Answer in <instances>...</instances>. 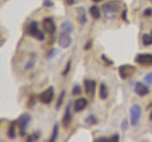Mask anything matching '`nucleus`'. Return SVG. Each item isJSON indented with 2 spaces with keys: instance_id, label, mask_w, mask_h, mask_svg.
<instances>
[{
  "instance_id": "1",
  "label": "nucleus",
  "mask_w": 152,
  "mask_h": 142,
  "mask_svg": "<svg viewBox=\"0 0 152 142\" xmlns=\"http://www.w3.org/2000/svg\"><path fill=\"white\" fill-rule=\"evenodd\" d=\"M104 15L108 20L115 19L121 9V2L120 1H109L103 5L102 7Z\"/></svg>"
},
{
  "instance_id": "2",
  "label": "nucleus",
  "mask_w": 152,
  "mask_h": 142,
  "mask_svg": "<svg viewBox=\"0 0 152 142\" xmlns=\"http://www.w3.org/2000/svg\"><path fill=\"white\" fill-rule=\"evenodd\" d=\"M27 33L30 36L37 39L38 41H43V40L45 39L44 33H43L39 30V28H38V22L35 21V20L31 21L28 25V27H27Z\"/></svg>"
},
{
  "instance_id": "3",
  "label": "nucleus",
  "mask_w": 152,
  "mask_h": 142,
  "mask_svg": "<svg viewBox=\"0 0 152 142\" xmlns=\"http://www.w3.org/2000/svg\"><path fill=\"white\" fill-rule=\"evenodd\" d=\"M135 71H136V67L131 64H123L119 66L118 68L119 76H120V78L122 80H126L128 78H130L135 73Z\"/></svg>"
},
{
  "instance_id": "4",
  "label": "nucleus",
  "mask_w": 152,
  "mask_h": 142,
  "mask_svg": "<svg viewBox=\"0 0 152 142\" xmlns=\"http://www.w3.org/2000/svg\"><path fill=\"white\" fill-rule=\"evenodd\" d=\"M31 117L28 114H23L19 118L16 120L17 121V124L19 127V131H20V135L21 136H25L27 134V128L28 125V122L31 121Z\"/></svg>"
},
{
  "instance_id": "5",
  "label": "nucleus",
  "mask_w": 152,
  "mask_h": 142,
  "mask_svg": "<svg viewBox=\"0 0 152 142\" xmlns=\"http://www.w3.org/2000/svg\"><path fill=\"white\" fill-rule=\"evenodd\" d=\"M130 124L132 126H136L139 122L141 116H142V108L139 104H134L132 105L130 110Z\"/></svg>"
},
{
  "instance_id": "6",
  "label": "nucleus",
  "mask_w": 152,
  "mask_h": 142,
  "mask_svg": "<svg viewBox=\"0 0 152 142\" xmlns=\"http://www.w3.org/2000/svg\"><path fill=\"white\" fill-rule=\"evenodd\" d=\"M53 98H54V89L52 86H50L38 96L40 102H42L43 104H50L52 101Z\"/></svg>"
},
{
  "instance_id": "7",
  "label": "nucleus",
  "mask_w": 152,
  "mask_h": 142,
  "mask_svg": "<svg viewBox=\"0 0 152 142\" xmlns=\"http://www.w3.org/2000/svg\"><path fill=\"white\" fill-rule=\"evenodd\" d=\"M43 28L48 34H54L56 31V25L51 17H46L43 19Z\"/></svg>"
},
{
  "instance_id": "8",
  "label": "nucleus",
  "mask_w": 152,
  "mask_h": 142,
  "mask_svg": "<svg viewBox=\"0 0 152 142\" xmlns=\"http://www.w3.org/2000/svg\"><path fill=\"white\" fill-rule=\"evenodd\" d=\"M135 63L142 65H152V54L141 53L135 57Z\"/></svg>"
},
{
  "instance_id": "9",
  "label": "nucleus",
  "mask_w": 152,
  "mask_h": 142,
  "mask_svg": "<svg viewBox=\"0 0 152 142\" xmlns=\"http://www.w3.org/2000/svg\"><path fill=\"white\" fill-rule=\"evenodd\" d=\"M71 42H72V39H71V37L69 36V33L64 32V31L61 32L59 39H58V44L62 49H68L71 45Z\"/></svg>"
},
{
  "instance_id": "10",
  "label": "nucleus",
  "mask_w": 152,
  "mask_h": 142,
  "mask_svg": "<svg viewBox=\"0 0 152 142\" xmlns=\"http://www.w3.org/2000/svg\"><path fill=\"white\" fill-rule=\"evenodd\" d=\"M84 86H85V92L88 96L93 97L95 94V89H96V83L92 80H84Z\"/></svg>"
},
{
  "instance_id": "11",
  "label": "nucleus",
  "mask_w": 152,
  "mask_h": 142,
  "mask_svg": "<svg viewBox=\"0 0 152 142\" xmlns=\"http://www.w3.org/2000/svg\"><path fill=\"white\" fill-rule=\"evenodd\" d=\"M134 92L139 97H145L146 95L149 94V88H148V86H146L145 83L139 82V83H136V84H135Z\"/></svg>"
},
{
  "instance_id": "12",
  "label": "nucleus",
  "mask_w": 152,
  "mask_h": 142,
  "mask_svg": "<svg viewBox=\"0 0 152 142\" xmlns=\"http://www.w3.org/2000/svg\"><path fill=\"white\" fill-rule=\"evenodd\" d=\"M71 104H72V102L69 101L66 106V110H65L64 117H63V126L65 128H68L69 125L70 124V121H71V113H70Z\"/></svg>"
},
{
  "instance_id": "13",
  "label": "nucleus",
  "mask_w": 152,
  "mask_h": 142,
  "mask_svg": "<svg viewBox=\"0 0 152 142\" xmlns=\"http://www.w3.org/2000/svg\"><path fill=\"white\" fill-rule=\"evenodd\" d=\"M88 105V101L85 98H79L74 102V111L76 113L82 112Z\"/></svg>"
},
{
  "instance_id": "14",
  "label": "nucleus",
  "mask_w": 152,
  "mask_h": 142,
  "mask_svg": "<svg viewBox=\"0 0 152 142\" xmlns=\"http://www.w3.org/2000/svg\"><path fill=\"white\" fill-rule=\"evenodd\" d=\"M76 12H77V19L81 25H85L87 23L88 19H87V14H86V9L84 7H78L76 9Z\"/></svg>"
},
{
  "instance_id": "15",
  "label": "nucleus",
  "mask_w": 152,
  "mask_h": 142,
  "mask_svg": "<svg viewBox=\"0 0 152 142\" xmlns=\"http://www.w3.org/2000/svg\"><path fill=\"white\" fill-rule=\"evenodd\" d=\"M61 28H62V30H63L64 32H66V33H69H69H71L73 31L74 25L70 20H66V21H64L63 23H62Z\"/></svg>"
},
{
  "instance_id": "16",
  "label": "nucleus",
  "mask_w": 152,
  "mask_h": 142,
  "mask_svg": "<svg viewBox=\"0 0 152 142\" xmlns=\"http://www.w3.org/2000/svg\"><path fill=\"white\" fill-rule=\"evenodd\" d=\"M99 96L101 99H106L108 97V89H107V86L104 83H102L101 85H100Z\"/></svg>"
},
{
  "instance_id": "17",
  "label": "nucleus",
  "mask_w": 152,
  "mask_h": 142,
  "mask_svg": "<svg viewBox=\"0 0 152 142\" xmlns=\"http://www.w3.org/2000/svg\"><path fill=\"white\" fill-rule=\"evenodd\" d=\"M17 124V121L14 120L11 123V125L9 127V130H8V136L10 137L11 139H13L15 137L16 134H15V126Z\"/></svg>"
},
{
  "instance_id": "18",
  "label": "nucleus",
  "mask_w": 152,
  "mask_h": 142,
  "mask_svg": "<svg viewBox=\"0 0 152 142\" xmlns=\"http://www.w3.org/2000/svg\"><path fill=\"white\" fill-rule=\"evenodd\" d=\"M89 13L90 15L92 16L94 19H99L101 16V12H100V9L97 6H91L89 8Z\"/></svg>"
},
{
  "instance_id": "19",
  "label": "nucleus",
  "mask_w": 152,
  "mask_h": 142,
  "mask_svg": "<svg viewBox=\"0 0 152 142\" xmlns=\"http://www.w3.org/2000/svg\"><path fill=\"white\" fill-rule=\"evenodd\" d=\"M58 134H59V125H58V123H55V125L53 126V129H52V134H51L50 141L54 142L57 139V137H58Z\"/></svg>"
},
{
  "instance_id": "20",
  "label": "nucleus",
  "mask_w": 152,
  "mask_h": 142,
  "mask_svg": "<svg viewBox=\"0 0 152 142\" xmlns=\"http://www.w3.org/2000/svg\"><path fill=\"white\" fill-rule=\"evenodd\" d=\"M142 45H144V46L152 45V35L144 34L142 37Z\"/></svg>"
},
{
  "instance_id": "21",
  "label": "nucleus",
  "mask_w": 152,
  "mask_h": 142,
  "mask_svg": "<svg viewBox=\"0 0 152 142\" xmlns=\"http://www.w3.org/2000/svg\"><path fill=\"white\" fill-rule=\"evenodd\" d=\"M86 122L89 125H96L98 123V120L95 116L91 115V116H88L87 118H86Z\"/></svg>"
},
{
  "instance_id": "22",
  "label": "nucleus",
  "mask_w": 152,
  "mask_h": 142,
  "mask_svg": "<svg viewBox=\"0 0 152 142\" xmlns=\"http://www.w3.org/2000/svg\"><path fill=\"white\" fill-rule=\"evenodd\" d=\"M65 94H66L65 90H63V91L61 92L59 98H58V101H57V103H56V109H60V107H61V105H62V103H63V101H64Z\"/></svg>"
},
{
  "instance_id": "23",
  "label": "nucleus",
  "mask_w": 152,
  "mask_h": 142,
  "mask_svg": "<svg viewBox=\"0 0 152 142\" xmlns=\"http://www.w3.org/2000/svg\"><path fill=\"white\" fill-rule=\"evenodd\" d=\"M39 137H40V133L35 132L33 135H31L28 137L27 141H37L38 139H39Z\"/></svg>"
},
{
  "instance_id": "24",
  "label": "nucleus",
  "mask_w": 152,
  "mask_h": 142,
  "mask_svg": "<svg viewBox=\"0 0 152 142\" xmlns=\"http://www.w3.org/2000/svg\"><path fill=\"white\" fill-rule=\"evenodd\" d=\"M70 66H71V61H69L68 63H66V67H65L64 71H63V72H62V74H63V76H66V75L69 74V70H70Z\"/></svg>"
},
{
  "instance_id": "25",
  "label": "nucleus",
  "mask_w": 152,
  "mask_h": 142,
  "mask_svg": "<svg viewBox=\"0 0 152 142\" xmlns=\"http://www.w3.org/2000/svg\"><path fill=\"white\" fill-rule=\"evenodd\" d=\"M82 93V88H81L80 85H75L72 89V95H80Z\"/></svg>"
},
{
  "instance_id": "26",
  "label": "nucleus",
  "mask_w": 152,
  "mask_h": 142,
  "mask_svg": "<svg viewBox=\"0 0 152 142\" xmlns=\"http://www.w3.org/2000/svg\"><path fill=\"white\" fill-rule=\"evenodd\" d=\"M144 80H145V82L147 84H152V72H150V73H148V74H146V75L145 76Z\"/></svg>"
},
{
  "instance_id": "27",
  "label": "nucleus",
  "mask_w": 152,
  "mask_h": 142,
  "mask_svg": "<svg viewBox=\"0 0 152 142\" xmlns=\"http://www.w3.org/2000/svg\"><path fill=\"white\" fill-rule=\"evenodd\" d=\"M128 126H129V124H128V121L126 120H124L122 124H121V129L123 131H126L128 129Z\"/></svg>"
},
{
  "instance_id": "28",
  "label": "nucleus",
  "mask_w": 152,
  "mask_h": 142,
  "mask_svg": "<svg viewBox=\"0 0 152 142\" xmlns=\"http://www.w3.org/2000/svg\"><path fill=\"white\" fill-rule=\"evenodd\" d=\"M43 5L46 7V8H51L53 7V2L51 0H43Z\"/></svg>"
},
{
  "instance_id": "29",
  "label": "nucleus",
  "mask_w": 152,
  "mask_h": 142,
  "mask_svg": "<svg viewBox=\"0 0 152 142\" xmlns=\"http://www.w3.org/2000/svg\"><path fill=\"white\" fill-rule=\"evenodd\" d=\"M144 15L146 16V17H150L152 16V9L151 8H147L145 9V12H144Z\"/></svg>"
},
{
  "instance_id": "30",
  "label": "nucleus",
  "mask_w": 152,
  "mask_h": 142,
  "mask_svg": "<svg viewBox=\"0 0 152 142\" xmlns=\"http://www.w3.org/2000/svg\"><path fill=\"white\" fill-rule=\"evenodd\" d=\"M95 142H110L109 141V138L107 137H98V138L94 139Z\"/></svg>"
},
{
  "instance_id": "31",
  "label": "nucleus",
  "mask_w": 152,
  "mask_h": 142,
  "mask_svg": "<svg viewBox=\"0 0 152 142\" xmlns=\"http://www.w3.org/2000/svg\"><path fill=\"white\" fill-rule=\"evenodd\" d=\"M119 139H120V136H119V135H112L110 138H109V141L110 142H117V141H119Z\"/></svg>"
},
{
  "instance_id": "32",
  "label": "nucleus",
  "mask_w": 152,
  "mask_h": 142,
  "mask_svg": "<svg viewBox=\"0 0 152 142\" xmlns=\"http://www.w3.org/2000/svg\"><path fill=\"white\" fill-rule=\"evenodd\" d=\"M91 46H92V40H88L87 42V44L85 45V49L88 50L89 49H91Z\"/></svg>"
},
{
  "instance_id": "33",
  "label": "nucleus",
  "mask_w": 152,
  "mask_h": 142,
  "mask_svg": "<svg viewBox=\"0 0 152 142\" xmlns=\"http://www.w3.org/2000/svg\"><path fill=\"white\" fill-rule=\"evenodd\" d=\"M126 13H127V9H124V11L122 12V18H123V20H124V21H126V22L127 23L128 21H127Z\"/></svg>"
},
{
  "instance_id": "34",
  "label": "nucleus",
  "mask_w": 152,
  "mask_h": 142,
  "mask_svg": "<svg viewBox=\"0 0 152 142\" xmlns=\"http://www.w3.org/2000/svg\"><path fill=\"white\" fill-rule=\"evenodd\" d=\"M102 59L104 60V63H107L108 64H113V62L111 61V60H109L108 58H107V57H106V55H102Z\"/></svg>"
},
{
  "instance_id": "35",
  "label": "nucleus",
  "mask_w": 152,
  "mask_h": 142,
  "mask_svg": "<svg viewBox=\"0 0 152 142\" xmlns=\"http://www.w3.org/2000/svg\"><path fill=\"white\" fill-rule=\"evenodd\" d=\"M35 104V99H34V97H31L30 99V102H28V107H32L33 105Z\"/></svg>"
},
{
  "instance_id": "36",
  "label": "nucleus",
  "mask_w": 152,
  "mask_h": 142,
  "mask_svg": "<svg viewBox=\"0 0 152 142\" xmlns=\"http://www.w3.org/2000/svg\"><path fill=\"white\" fill-rule=\"evenodd\" d=\"M66 3L69 5V6H72L75 3V0H66Z\"/></svg>"
},
{
  "instance_id": "37",
  "label": "nucleus",
  "mask_w": 152,
  "mask_h": 142,
  "mask_svg": "<svg viewBox=\"0 0 152 142\" xmlns=\"http://www.w3.org/2000/svg\"><path fill=\"white\" fill-rule=\"evenodd\" d=\"M54 51H55V49H51V51L49 53V55H48V58H51V57L54 55Z\"/></svg>"
},
{
  "instance_id": "38",
  "label": "nucleus",
  "mask_w": 152,
  "mask_h": 142,
  "mask_svg": "<svg viewBox=\"0 0 152 142\" xmlns=\"http://www.w3.org/2000/svg\"><path fill=\"white\" fill-rule=\"evenodd\" d=\"M92 1H93L94 3H99V2H102L103 0H92Z\"/></svg>"
},
{
  "instance_id": "39",
  "label": "nucleus",
  "mask_w": 152,
  "mask_h": 142,
  "mask_svg": "<svg viewBox=\"0 0 152 142\" xmlns=\"http://www.w3.org/2000/svg\"><path fill=\"white\" fill-rule=\"evenodd\" d=\"M149 120H152V112L150 113V115H149Z\"/></svg>"
},
{
  "instance_id": "40",
  "label": "nucleus",
  "mask_w": 152,
  "mask_h": 142,
  "mask_svg": "<svg viewBox=\"0 0 152 142\" xmlns=\"http://www.w3.org/2000/svg\"><path fill=\"white\" fill-rule=\"evenodd\" d=\"M151 35H152V30H151Z\"/></svg>"
},
{
  "instance_id": "41",
  "label": "nucleus",
  "mask_w": 152,
  "mask_h": 142,
  "mask_svg": "<svg viewBox=\"0 0 152 142\" xmlns=\"http://www.w3.org/2000/svg\"><path fill=\"white\" fill-rule=\"evenodd\" d=\"M150 1H152V0H150Z\"/></svg>"
}]
</instances>
